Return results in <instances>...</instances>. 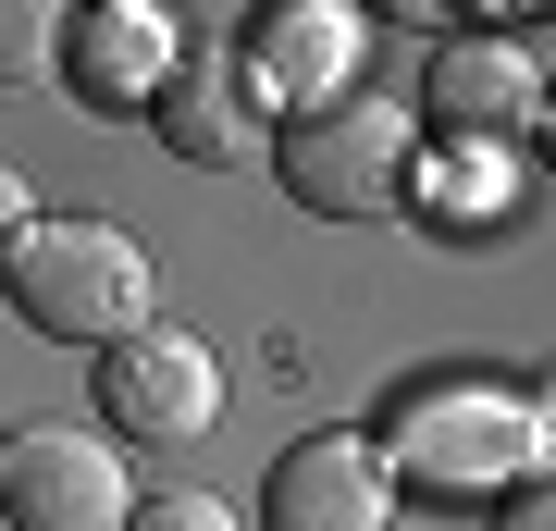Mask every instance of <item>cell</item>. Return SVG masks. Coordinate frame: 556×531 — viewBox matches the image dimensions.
Instances as JSON below:
<instances>
[{"mask_svg": "<svg viewBox=\"0 0 556 531\" xmlns=\"http://www.w3.org/2000/svg\"><path fill=\"white\" fill-rule=\"evenodd\" d=\"M371 457L396 494H433V507H507L556 470V408L519 383H408L396 408L371 420Z\"/></svg>", "mask_w": 556, "mask_h": 531, "instance_id": "6da1fadb", "label": "cell"}, {"mask_svg": "<svg viewBox=\"0 0 556 531\" xmlns=\"http://www.w3.org/2000/svg\"><path fill=\"white\" fill-rule=\"evenodd\" d=\"M25 223H38V186H25V174H13V161H0V248H13V236H25Z\"/></svg>", "mask_w": 556, "mask_h": 531, "instance_id": "9a60e30c", "label": "cell"}, {"mask_svg": "<svg viewBox=\"0 0 556 531\" xmlns=\"http://www.w3.org/2000/svg\"><path fill=\"white\" fill-rule=\"evenodd\" d=\"M544 112V38H445L433 50V124L445 137H519Z\"/></svg>", "mask_w": 556, "mask_h": 531, "instance_id": "9c48e42d", "label": "cell"}, {"mask_svg": "<svg viewBox=\"0 0 556 531\" xmlns=\"http://www.w3.org/2000/svg\"><path fill=\"white\" fill-rule=\"evenodd\" d=\"M174 62H186V38H174V13H149V0H75V13H62V87H75L100 124H137Z\"/></svg>", "mask_w": 556, "mask_h": 531, "instance_id": "52a82bcc", "label": "cell"}, {"mask_svg": "<svg viewBox=\"0 0 556 531\" xmlns=\"http://www.w3.org/2000/svg\"><path fill=\"white\" fill-rule=\"evenodd\" d=\"M358 50H371V13H346V0H273V13H248V50L223 75H236L248 112L298 124V112H334L358 87Z\"/></svg>", "mask_w": 556, "mask_h": 531, "instance_id": "277c9868", "label": "cell"}, {"mask_svg": "<svg viewBox=\"0 0 556 531\" xmlns=\"http://www.w3.org/2000/svg\"><path fill=\"white\" fill-rule=\"evenodd\" d=\"M62 75V0H0V87Z\"/></svg>", "mask_w": 556, "mask_h": 531, "instance_id": "7c38bea8", "label": "cell"}, {"mask_svg": "<svg viewBox=\"0 0 556 531\" xmlns=\"http://www.w3.org/2000/svg\"><path fill=\"white\" fill-rule=\"evenodd\" d=\"M124 531H248V519L223 507V494L186 482V494H137V507H124Z\"/></svg>", "mask_w": 556, "mask_h": 531, "instance_id": "4fadbf2b", "label": "cell"}, {"mask_svg": "<svg viewBox=\"0 0 556 531\" xmlns=\"http://www.w3.org/2000/svg\"><path fill=\"white\" fill-rule=\"evenodd\" d=\"M408 211L420 223H457V236H495V223L519 211L507 137H445L433 161H408Z\"/></svg>", "mask_w": 556, "mask_h": 531, "instance_id": "30bf717a", "label": "cell"}, {"mask_svg": "<svg viewBox=\"0 0 556 531\" xmlns=\"http://www.w3.org/2000/svg\"><path fill=\"white\" fill-rule=\"evenodd\" d=\"M149 137L174 149V161H236V149L260 137V112L236 99V75H223V62L186 50L174 75H161V99H149Z\"/></svg>", "mask_w": 556, "mask_h": 531, "instance_id": "8fae6325", "label": "cell"}, {"mask_svg": "<svg viewBox=\"0 0 556 531\" xmlns=\"http://www.w3.org/2000/svg\"><path fill=\"white\" fill-rule=\"evenodd\" d=\"M100 420L112 445H199L223 420V358L199 334H174V321H137L124 346H100Z\"/></svg>", "mask_w": 556, "mask_h": 531, "instance_id": "5b68a950", "label": "cell"}, {"mask_svg": "<svg viewBox=\"0 0 556 531\" xmlns=\"http://www.w3.org/2000/svg\"><path fill=\"white\" fill-rule=\"evenodd\" d=\"M408 161H420V124L383 87H346L334 112L273 124V174H285V198L309 223H396L408 211Z\"/></svg>", "mask_w": 556, "mask_h": 531, "instance_id": "3957f363", "label": "cell"}, {"mask_svg": "<svg viewBox=\"0 0 556 531\" xmlns=\"http://www.w3.org/2000/svg\"><path fill=\"white\" fill-rule=\"evenodd\" d=\"M408 494L383 482L371 433H309L273 457V482H260V531H396Z\"/></svg>", "mask_w": 556, "mask_h": 531, "instance_id": "ba28073f", "label": "cell"}, {"mask_svg": "<svg viewBox=\"0 0 556 531\" xmlns=\"http://www.w3.org/2000/svg\"><path fill=\"white\" fill-rule=\"evenodd\" d=\"M0 296H13L25 334L100 358V346H124V334L149 321L161 273H149V248L124 236V223H100V211H38L13 248H0Z\"/></svg>", "mask_w": 556, "mask_h": 531, "instance_id": "7a4b0ae2", "label": "cell"}, {"mask_svg": "<svg viewBox=\"0 0 556 531\" xmlns=\"http://www.w3.org/2000/svg\"><path fill=\"white\" fill-rule=\"evenodd\" d=\"M124 507H137V470L112 433L38 420V433L0 445V519L13 531H124Z\"/></svg>", "mask_w": 556, "mask_h": 531, "instance_id": "8992f818", "label": "cell"}, {"mask_svg": "<svg viewBox=\"0 0 556 531\" xmlns=\"http://www.w3.org/2000/svg\"><path fill=\"white\" fill-rule=\"evenodd\" d=\"M495 531H556V482H532V494H507V507H495Z\"/></svg>", "mask_w": 556, "mask_h": 531, "instance_id": "5bb4252c", "label": "cell"}]
</instances>
